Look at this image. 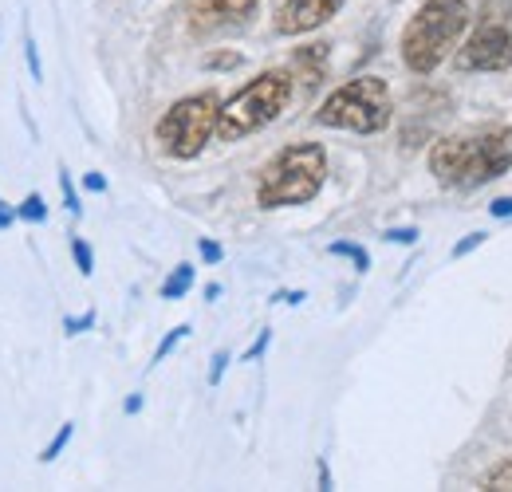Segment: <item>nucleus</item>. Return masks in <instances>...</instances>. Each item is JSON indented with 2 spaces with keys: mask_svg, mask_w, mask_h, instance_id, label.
Returning <instances> with one entry per match:
<instances>
[{
  "mask_svg": "<svg viewBox=\"0 0 512 492\" xmlns=\"http://www.w3.org/2000/svg\"><path fill=\"white\" fill-rule=\"evenodd\" d=\"M71 433H75V426H71V422H67L64 430L56 433V437H52V445H48V449H44V453H40V457H44V461H56V457H60V453H64V445L67 441H71Z\"/></svg>",
  "mask_w": 512,
  "mask_h": 492,
  "instance_id": "nucleus-18",
  "label": "nucleus"
},
{
  "mask_svg": "<svg viewBox=\"0 0 512 492\" xmlns=\"http://www.w3.org/2000/svg\"><path fill=\"white\" fill-rule=\"evenodd\" d=\"M95 323V311H87V315H79V319H67V335H75V331H83V327H91Z\"/></svg>",
  "mask_w": 512,
  "mask_h": 492,
  "instance_id": "nucleus-23",
  "label": "nucleus"
},
{
  "mask_svg": "<svg viewBox=\"0 0 512 492\" xmlns=\"http://www.w3.org/2000/svg\"><path fill=\"white\" fill-rule=\"evenodd\" d=\"M193 284V268L190 264H178L174 272H170V280L162 284V300H182L186 292H190Z\"/></svg>",
  "mask_w": 512,
  "mask_h": 492,
  "instance_id": "nucleus-11",
  "label": "nucleus"
},
{
  "mask_svg": "<svg viewBox=\"0 0 512 492\" xmlns=\"http://www.w3.org/2000/svg\"><path fill=\"white\" fill-rule=\"evenodd\" d=\"M386 241H394V245H414V241H418V229H390Z\"/></svg>",
  "mask_w": 512,
  "mask_h": 492,
  "instance_id": "nucleus-22",
  "label": "nucleus"
},
{
  "mask_svg": "<svg viewBox=\"0 0 512 492\" xmlns=\"http://www.w3.org/2000/svg\"><path fill=\"white\" fill-rule=\"evenodd\" d=\"M292 79H300L304 87H316L323 75H327V44H308V48H300L296 52V60H292Z\"/></svg>",
  "mask_w": 512,
  "mask_h": 492,
  "instance_id": "nucleus-10",
  "label": "nucleus"
},
{
  "mask_svg": "<svg viewBox=\"0 0 512 492\" xmlns=\"http://www.w3.org/2000/svg\"><path fill=\"white\" fill-rule=\"evenodd\" d=\"M481 489H512V457L497 461V465L481 477Z\"/></svg>",
  "mask_w": 512,
  "mask_h": 492,
  "instance_id": "nucleus-12",
  "label": "nucleus"
},
{
  "mask_svg": "<svg viewBox=\"0 0 512 492\" xmlns=\"http://www.w3.org/2000/svg\"><path fill=\"white\" fill-rule=\"evenodd\" d=\"M83 185H87L91 193H103V189H107V178H103V174H87V178H83Z\"/></svg>",
  "mask_w": 512,
  "mask_h": 492,
  "instance_id": "nucleus-28",
  "label": "nucleus"
},
{
  "mask_svg": "<svg viewBox=\"0 0 512 492\" xmlns=\"http://www.w3.org/2000/svg\"><path fill=\"white\" fill-rule=\"evenodd\" d=\"M343 8V0H284L276 8V36H304V32H316L323 28L335 12Z\"/></svg>",
  "mask_w": 512,
  "mask_h": 492,
  "instance_id": "nucleus-9",
  "label": "nucleus"
},
{
  "mask_svg": "<svg viewBox=\"0 0 512 492\" xmlns=\"http://www.w3.org/2000/svg\"><path fill=\"white\" fill-rule=\"evenodd\" d=\"M241 56L237 52H213V56H205V67H213V71H229V67H237Z\"/></svg>",
  "mask_w": 512,
  "mask_h": 492,
  "instance_id": "nucleus-19",
  "label": "nucleus"
},
{
  "mask_svg": "<svg viewBox=\"0 0 512 492\" xmlns=\"http://www.w3.org/2000/svg\"><path fill=\"white\" fill-rule=\"evenodd\" d=\"M327 182V150L320 142H292L284 146L256 182V205L260 209H288L308 205Z\"/></svg>",
  "mask_w": 512,
  "mask_h": 492,
  "instance_id": "nucleus-4",
  "label": "nucleus"
},
{
  "mask_svg": "<svg viewBox=\"0 0 512 492\" xmlns=\"http://www.w3.org/2000/svg\"><path fill=\"white\" fill-rule=\"evenodd\" d=\"M331 256H351L359 272H367V268H371V256H367L359 245H343V241H339V245H331Z\"/></svg>",
  "mask_w": 512,
  "mask_h": 492,
  "instance_id": "nucleus-16",
  "label": "nucleus"
},
{
  "mask_svg": "<svg viewBox=\"0 0 512 492\" xmlns=\"http://www.w3.org/2000/svg\"><path fill=\"white\" fill-rule=\"evenodd\" d=\"M225 363H229V355L221 351V355H213V370H209V382H221V374H225Z\"/></svg>",
  "mask_w": 512,
  "mask_h": 492,
  "instance_id": "nucleus-26",
  "label": "nucleus"
},
{
  "mask_svg": "<svg viewBox=\"0 0 512 492\" xmlns=\"http://www.w3.org/2000/svg\"><path fill=\"white\" fill-rule=\"evenodd\" d=\"M71 256H75V264H79V272H83V276H91V272H95V256H91L87 241L71 237Z\"/></svg>",
  "mask_w": 512,
  "mask_h": 492,
  "instance_id": "nucleus-15",
  "label": "nucleus"
},
{
  "mask_svg": "<svg viewBox=\"0 0 512 492\" xmlns=\"http://www.w3.org/2000/svg\"><path fill=\"white\" fill-rule=\"evenodd\" d=\"M390 115H394V99H390L386 79L359 75L323 99L316 123L331 130H351V134H379L390 126Z\"/></svg>",
  "mask_w": 512,
  "mask_h": 492,
  "instance_id": "nucleus-5",
  "label": "nucleus"
},
{
  "mask_svg": "<svg viewBox=\"0 0 512 492\" xmlns=\"http://www.w3.org/2000/svg\"><path fill=\"white\" fill-rule=\"evenodd\" d=\"M201 260H209V264H217V260H221V256H225V252H221V245H213V241H201Z\"/></svg>",
  "mask_w": 512,
  "mask_h": 492,
  "instance_id": "nucleus-24",
  "label": "nucleus"
},
{
  "mask_svg": "<svg viewBox=\"0 0 512 492\" xmlns=\"http://www.w3.org/2000/svg\"><path fill=\"white\" fill-rule=\"evenodd\" d=\"M481 20H512V0H485L477 12V24Z\"/></svg>",
  "mask_w": 512,
  "mask_h": 492,
  "instance_id": "nucleus-14",
  "label": "nucleus"
},
{
  "mask_svg": "<svg viewBox=\"0 0 512 492\" xmlns=\"http://www.w3.org/2000/svg\"><path fill=\"white\" fill-rule=\"evenodd\" d=\"M512 20H481L465 48H457V71H509Z\"/></svg>",
  "mask_w": 512,
  "mask_h": 492,
  "instance_id": "nucleus-7",
  "label": "nucleus"
},
{
  "mask_svg": "<svg viewBox=\"0 0 512 492\" xmlns=\"http://www.w3.org/2000/svg\"><path fill=\"white\" fill-rule=\"evenodd\" d=\"M253 16L256 0H190L186 4V24L193 36L237 32V28H249Z\"/></svg>",
  "mask_w": 512,
  "mask_h": 492,
  "instance_id": "nucleus-8",
  "label": "nucleus"
},
{
  "mask_svg": "<svg viewBox=\"0 0 512 492\" xmlns=\"http://www.w3.org/2000/svg\"><path fill=\"white\" fill-rule=\"evenodd\" d=\"M292 91H296L292 71H284V67L260 71L237 95L221 99V115H217V134L213 138L217 142H241L256 130H264L268 123H276L288 111Z\"/></svg>",
  "mask_w": 512,
  "mask_h": 492,
  "instance_id": "nucleus-3",
  "label": "nucleus"
},
{
  "mask_svg": "<svg viewBox=\"0 0 512 492\" xmlns=\"http://www.w3.org/2000/svg\"><path fill=\"white\" fill-rule=\"evenodd\" d=\"M16 217H20V221H44V217H48L44 197H40V193H28V197L16 205Z\"/></svg>",
  "mask_w": 512,
  "mask_h": 492,
  "instance_id": "nucleus-13",
  "label": "nucleus"
},
{
  "mask_svg": "<svg viewBox=\"0 0 512 492\" xmlns=\"http://www.w3.org/2000/svg\"><path fill=\"white\" fill-rule=\"evenodd\" d=\"M186 331H190V327H174V331H170V335L158 343V351H154V363H162V359H166V355H170V351H174V347L186 339Z\"/></svg>",
  "mask_w": 512,
  "mask_h": 492,
  "instance_id": "nucleus-17",
  "label": "nucleus"
},
{
  "mask_svg": "<svg viewBox=\"0 0 512 492\" xmlns=\"http://www.w3.org/2000/svg\"><path fill=\"white\" fill-rule=\"evenodd\" d=\"M512 170V126L485 123L430 146V174L446 189H481Z\"/></svg>",
  "mask_w": 512,
  "mask_h": 492,
  "instance_id": "nucleus-1",
  "label": "nucleus"
},
{
  "mask_svg": "<svg viewBox=\"0 0 512 492\" xmlns=\"http://www.w3.org/2000/svg\"><path fill=\"white\" fill-rule=\"evenodd\" d=\"M24 56H28V71H32V79H44V71H40V52H36V40H32V36L24 40Z\"/></svg>",
  "mask_w": 512,
  "mask_h": 492,
  "instance_id": "nucleus-20",
  "label": "nucleus"
},
{
  "mask_svg": "<svg viewBox=\"0 0 512 492\" xmlns=\"http://www.w3.org/2000/svg\"><path fill=\"white\" fill-rule=\"evenodd\" d=\"M12 221H16V209H12V205H4V201H0V229H8V225H12Z\"/></svg>",
  "mask_w": 512,
  "mask_h": 492,
  "instance_id": "nucleus-30",
  "label": "nucleus"
},
{
  "mask_svg": "<svg viewBox=\"0 0 512 492\" xmlns=\"http://www.w3.org/2000/svg\"><path fill=\"white\" fill-rule=\"evenodd\" d=\"M134 410H142V398L134 394V398H127V414H134Z\"/></svg>",
  "mask_w": 512,
  "mask_h": 492,
  "instance_id": "nucleus-31",
  "label": "nucleus"
},
{
  "mask_svg": "<svg viewBox=\"0 0 512 492\" xmlns=\"http://www.w3.org/2000/svg\"><path fill=\"white\" fill-rule=\"evenodd\" d=\"M217 115H221V95L217 91H197L178 99L162 119L154 126V142L162 146V154L178 158V162H190L197 158L213 134H217Z\"/></svg>",
  "mask_w": 512,
  "mask_h": 492,
  "instance_id": "nucleus-6",
  "label": "nucleus"
},
{
  "mask_svg": "<svg viewBox=\"0 0 512 492\" xmlns=\"http://www.w3.org/2000/svg\"><path fill=\"white\" fill-rule=\"evenodd\" d=\"M264 347H268V331H260V339H256L253 347H249V351H245V363H249V359H256V355H260V351H264Z\"/></svg>",
  "mask_w": 512,
  "mask_h": 492,
  "instance_id": "nucleus-29",
  "label": "nucleus"
},
{
  "mask_svg": "<svg viewBox=\"0 0 512 492\" xmlns=\"http://www.w3.org/2000/svg\"><path fill=\"white\" fill-rule=\"evenodd\" d=\"M469 4L465 0H426L410 24L402 28V63L414 71V75H430L438 71L446 56L457 48V40L465 36L469 28Z\"/></svg>",
  "mask_w": 512,
  "mask_h": 492,
  "instance_id": "nucleus-2",
  "label": "nucleus"
},
{
  "mask_svg": "<svg viewBox=\"0 0 512 492\" xmlns=\"http://www.w3.org/2000/svg\"><path fill=\"white\" fill-rule=\"evenodd\" d=\"M481 241H485V233H473V237H469V241H461V245L453 248V256H465V252H473V248L481 245Z\"/></svg>",
  "mask_w": 512,
  "mask_h": 492,
  "instance_id": "nucleus-27",
  "label": "nucleus"
},
{
  "mask_svg": "<svg viewBox=\"0 0 512 492\" xmlns=\"http://www.w3.org/2000/svg\"><path fill=\"white\" fill-rule=\"evenodd\" d=\"M60 189H64V205L79 217V197H75V189H71V178H67V170H60Z\"/></svg>",
  "mask_w": 512,
  "mask_h": 492,
  "instance_id": "nucleus-21",
  "label": "nucleus"
},
{
  "mask_svg": "<svg viewBox=\"0 0 512 492\" xmlns=\"http://www.w3.org/2000/svg\"><path fill=\"white\" fill-rule=\"evenodd\" d=\"M489 213H493V217H512V197H497V201L489 205Z\"/></svg>",
  "mask_w": 512,
  "mask_h": 492,
  "instance_id": "nucleus-25",
  "label": "nucleus"
}]
</instances>
